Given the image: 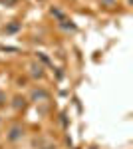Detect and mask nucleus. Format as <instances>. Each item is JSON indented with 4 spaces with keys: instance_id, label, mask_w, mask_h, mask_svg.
Instances as JSON below:
<instances>
[{
    "instance_id": "obj_1",
    "label": "nucleus",
    "mask_w": 133,
    "mask_h": 149,
    "mask_svg": "<svg viewBox=\"0 0 133 149\" xmlns=\"http://www.w3.org/2000/svg\"><path fill=\"white\" fill-rule=\"evenodd\" d=\"M22 135H24V129L20 125H12L10 129H8V135H6V139L8 141H18V139H22Z\"/></svg>"
},
{
    "instance_id": "obj_2",
    "label": "nucleus",
    "mask_w": 133,
    "mask_h": 149,
    "mask_svg": "<svg viewBox=\"0 0 133 149\" xmlns=\"http://www.w3.org/2000/svg\"><path fill=\"white\" fill-rule=\"evenodd\" d=\"M32 100H48V93H46L44 90H34Z\"/></svg>"
},
{
    "instance_id": "obj_3",
    "label": "nucleus",
    "mask_w": 133,
    "mask_h": 149,
    "mask_svg": "<svg viewBox=\"0 0 133 149\" xmlns=\"http://www.w3.org/2000/svg\"><path fill=\"white\" fill-rule=\"evenodd\" d=\"M32 76H38V78H42V76H44V72H42V68L34 64V66H32Z\"/></svg>"
},
{
    "instance_id": "obj_4",
    "label": "nucleus",
    "mask_w": 133,
    "mask_h": 149,
    "mask_svg": "<svg viewBox=\"0 0 133 149\" xmlns=\"http://www.w3.org/2000/svg\"><path fill=\"white\" fill-rule=\"evenodd\" d=\"M2 4H6V6H16L18 4V0H0Z\"/></svg>"
},
{
    "instance_id": "obj_5",
    "label": "nucleus",
    "mask_w": 133,
    "mask_h": 149,
    "mask_svg": "<svg viewBox=\"0 0 133 149\" xmlns=\"http://www.w3.org/2000/svg\"><path fill=\"white\" fill-rule=\"evenodd\" d=\"M2 100H4V97H2V93H0V102H2Z\"/></svg>"
}]
</instances>
